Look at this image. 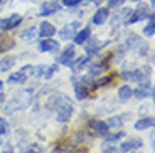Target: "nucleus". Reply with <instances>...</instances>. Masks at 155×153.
Instances as JSON below:
<instances>
[{
  "mask_svg": "<svg viewBox=\"0 0 155 153\" xmlns=\"http://www.w3.org/2000/svg\"><path fill=\"white\" fill-rule=\"evenodd\" d=\"M29 99H31V91H22L19 93L17 96H14L12 98V101L7 104V108H5V113H12V111H17V109H22V108H25L29 104Z\"/></svg>",
  "mask_w": 155,
  "mask_h": 153,
  "instance_id": "obj_1",
  "label": "nucleus"
},
{
  "mask_svg": "<svg viewBox=\"0 0 155 153\" xmlns=\"http://www.w3.org/2000/svg\"><path fill=\"white\" fill-rule=\"evenodd\" d=\"M150 14L152 12H150V8H148V5L140 4L138 7H137V10L132 14V17H128L127 19V24H137V22H140L142 19H148Z\"/></svg>",
  "mask_w": 155,
  "mask_h": 153,
  "instance_id": "obj_2",
  "label": "nucleus"
},
{
  "mask_svg": "<svg viewBox=\"0 0 155 153\" xmlns=\"http://www.w3.org/2000/svg\"><path fill=\"white\" fill-rule=\"evenodd\" d=\"M88 128L93 131L96 136H106V135L110 133V126L105 121H101V119H91V121L88 123Z\"/></svg>",
  "mask_w": 155,
  "mask_h": 153,
  "instance_id": "obj_3",
  "label": "nucleus"
},
{
  "mask_svg": "<svg viewBox=\"0 0 155 153\" xmlns=\"http://www.w3.org/2000/svg\"><path fill=\"white\" fill-rule=\"evenodd\" d=\"M20 22H22V15L12 14L10 17L0 20V29H2V32H8V31H12V29H15L17 25H20Z\"/></svg>",
  "mask_w": 155,
  "mask_h": 153,
  "instance_id": "obj_4",
  "label": "nucleus"
},
{
  "mask_svg": "<svg viewBox=\"0 0 155 153\" xmlns=\"http://www.w3.org/2000/svg\"><path fill=\"white\" fill-rule=\"evenodd\" d=\"M137 96V99H143V98H153V88H152L150 81H143L140 83V86L137 88V91L133 93Z\"/></svg>",
  "mask_w": 155,
  "mask_h": 153,
  "instance_id": "obj_5",
  "label": "nucleus"
},
{
  "mask_svg": "<svg viewBox=\"0 0 155 153\" xmlns=\"http://www.w3.org/2000/svg\"><path fill=\"white\" fill-rule=\"evenodd\" d=\"M74 113V108L71 103H66V104H62L61 108H58V116H56V119H58L59 123H66L71 119V116H73Z\"/></svg>",
  "mask_w": 155,
  "mask_h": 153,
  "instance_id": "obj_6",
  "label": "nucleus"
},
{
  "mask_svg": "<svg viewBox=\"0 0 155 153\" xmlns=\"http://www.w3.org/2000/svg\"><path fill=\"white\" fill-rule=\"evenodd\" d=\"M79 25H81V24L78 22V20H76V22L68 24V25H64L61 31H59V37L64 39V41H69V39H73L74 34L78 32V29H79Z\"/></svg>",
  "mask_w": 155,
  "mask_h": 153,
  "instance_id": "obj_7",
  "label": "nucleus"
},
{
  "mask_svg": "<svg viewBox=\"0 0 155 153\" xmlns=\"http://www.w3.org/2000/svg\"><path fill=\"white\" fill-rule=\"evenodd\" d=\"M59 50V42L54 39H42L39 44V52H58Z\"/></svg>",
  "mask_w": 155,
  "mask_h": 153,
  "instance_id": "obj_8",
  "label": "nucleus"
},
{
  "mask_svg": "<svg viewBox=\"0 0 155 153\" xmlns=\"http://www.w3.org/2000/svg\"><path fill=\"white\" fill-rule=\"evenodd\" d=\"M59 8H61V5L58 2H54V0H51V2H44L39 14H41V17H47V15H52V14L59 12Z\"/></svg>",
  "mask_w": 155,
  "mask_h": 153,
  "instance_id": "obj_9",
  "label": "nucleus"
},
{
  "mask_svg": "<svg viewBox=\"0 0 155 153\" xmlns=\"http://www.w3.org/2000/svg\"><path fill=\"white\" fill-rule=\"evenodd\" d=\"M12 47H15V39L8 34H0V54L10 50Z\"/></svg>",
  "mask_w": 155,
  "mask_h": 153,
  "instance_id": "obj_10",
  "label": "nucleus"
},
{
  "mask_svg": "<svg viewBox=\"0 0 155 153\" xmlns=\"http://www.w3.org/2000/svg\"><path fill=\"white\" fill-rule=\"evenodd\" d=\"M74 56H76V50H74V47H73V46H68L66 49L61 52V56H59L58 61L61 62L62 66H69L71 62H73Z\"/></svg>",
  "mask_w": 155,
  "mask_h": 153,
  "instance_id": "obj_11",
  "label": "nucleus"
},
{
  "mask_svg": "<svg viewBox=\"0 0 155 153\" xmlns=\"http://www.w3.org/2000/svg\"><path fill=\"white\" fill-rule=\"evenodd\" d=\"M91 37V29L89 27H84L83 31H78L76 34H74V44H78V46H81V44H86L88 42V39Z\"/></svg>",
  "mask_w": 155,
  "mask_h": 153,
  "instance_id": "obj_12",
  "label": "nucleus"
},
{
  "mask_svg": "<svg viewBox=\"0 0 155 153\" xmlns=\"http://www.w3.org/2000/svg\"><path fill=\"white\" fill-rule=\"evenodd\" d=\"M54 34H56V27L52 25V24H49V22H42V24H41L37 35H41L42 39H49V37H52Z\"/></svg>",
  "mask_w": 155,
  "mask_h": 153,
  "instance_id": "obj_13",
  "label": "nucleus"
},
{
  "mask_svg": "<svg viewBox=\"0 0 155 153\" xmlns=\"http://www.w3.org/2000/svg\"><path fill=\"white\" fill-rule=\"evenodd\" d=\"M108 15H110V8H98L96 14H94L93 19H91V22H93L94 25H101V24H105L106 20H108Z\"/></svg>",
  "mask_w": 155,
  "mask_h": 153,
  "instance_id": "obj_14",
  "label": "nucleus"
},
{
  "mask_svg": "<svg viewBox=\"0 0 155 153\" xmlns=\"http://www.w3.org/2000/svg\"><path fill=\"white\" fill-rule=\"evenodd\" d=\"M142 146V140H128V142H123L120 145V151L121 153H128V151H132V150H137Z\"/></svg>",
  "mask_w": 155,
  "mask_h": 153,
  "instance_id": "obj_15",
  "label": "nucleus"
},
{
  "mask_svg": "<svg viewBox=\"0 0 155 153\" xmlns=\"http://www.w3.org/2000/svg\"><path fill=\"white\" fill-rule=\"evenodd\" d=\"M103 46H106V42H101L98 39H91V41L86 44V54H88V56H93V54H96Z\"/></svg>",
  "mask_w": 155,
  "mask_h": 153,
  "instance_id": "obj_16",
  "label": "nucleus"
},
{
  "mask_svg": "<svg viewBox=\"0 0 155 153\" xmlns=\"http://www.w3.org/2000/svg\"><path fill=\"white\" fill-rule=\"evenodd\" d=\"M74 93H76V98L79 101L86 99V98H88V94H89L88 88H86L83 83H74Z\"/></svg>",
  "mask_w": 155,
  "mask_h": 153,
  "instance_id": "obj_17",
  "label": "nucleus"
},
{
  "mask_svg": "<svg viewBox=\"0 0 155 153\" xmlns=\"http://www.w3.org/2000/svg\"><path fill=\"white\" fill-rule=\"evenodd\" d=\"M27 81V76L22 73V71H19V73H14L8 76V84H24Z\"/></svg>",
  "mask_w": 155,
  "mask_h": 153,
  "instance_id": "obj_18",
  "label": "nucleus"
},
{
  "mask_svg": "<svg viewBox=\"0 0 155 153\" xmlns=\"http://www.w3.org/2000/svg\"><path fill=\"white\" fill-rule=\"evenodd\" d=\"M155 15H153V12H152L150 15H148V24L145 25L143 29V35H147V37H153L155 34Z\"/></svg>",
  "mask_w": 155,
  "mask_h": 153,
  "instance_id": "obj_19",
  "label": "nucleus"
},
{
  "mask_svg": "<svg viewBox=\"0 0 155 153\" xmlns=\"http://www.w3.org/2000/svg\"><path fill=\"white\" fill-rule=\"evenodd\" d=\"M153 118H142V119H138V121L135 123V130H138V131H142V130H148V128H152L153 126Z\"/></svg>",
  "mask_w": 155,
  "mask_h": 153,
  "instance_id": "obj_20",
  "label": "nucleus"
},
{
  "mask_svg": "<svg viewBox=\"0 0 155 153\" xmlns=\"http://www.w3.org/2000/svg\"><path fill=\"white\" fill-rule=\"evenodd\" d=\"M132 96H133V91L128 84H123L120 89H118V98H120L121 101H128Z\"/></svg>",
  "mask_w": 155,
  "mask_h": 153,
  "instance_id": "obj_21",
  "label": "nucleus"
},
{
  "mask_svg": "<svg viewBox=\"0 0 155 153\" xmlns=\"http://www.w3.org/2000/svg\"><path fill=\"white\" fill-rule=\"evenodd\" d=\"M35 35H37V29H35V27H29V29H25V31L20 34V37H22V41H25V42H32L35 39Z\"/></svg>",
  "mask_w": 155,
  "mask_h": 153,
  "instance_id": "obj_22",
  "label": "nucleus"
},
{
  "mask_svg": "<svg viewBox=\"0 0 155 153\" xmlns=\"http://www.w3.org/2000/svg\"><path fill=\"white\" fill-rule=\"evenodd\" d=\"M15 61L17 59L14 57V56H7V57H4L2 61H0V71H8L12 66L15 64Z\"/></svg>",
  "mask_w": 155,
  "mask_h": 153,
  "instance_id": "obj_23",
  "label": "nucleus"
},
{
  "mask_svg": "<svg viewBox=\"0 0 155 153\" xmlns=\"http://www.w3.org/2000/svg\"><path fill=\"white\" fill-rule=\"evenodd\" d=\"M127 15H130V10H128V8H123V10H120L118 14H116V15H113V17H111V24H113V27L118 25V24L121 22V19L125 20V17H127Z\"/></svg>",
  "mask_w": 155,
  "mask_h": 153,
  "instance_id": "obj_24",
  "label": "nucleus"
},
{
  "mask_svg": "<svg viewBox=\"0 0 155 153\" xmlns=\"http://www.w3.org/2000/svg\"><path fill=\"white\" fill-rule=\"evenodd\" d=\"M123 116H111V118L106 121V125H108L110 128H121L123 126Z\"/></svg>",
  "mask_w": 155,
  "mask_h": 153,
  "instance_id": "obj_25",
  "label": "nucleus"
},
{
  "mask_svg": "<svg viewBox=\"0 0 155 153\" xmlns=\"http://www.w3.org/2000/svg\"><path fill=\"white\" fill-rule=\"evenodd\" d=\"M88 61H89L88 57H79L76 62H71L69 66L73 67V71H74V73H79V71H81V69L84 67L86 64H88Z\"/></svg>",
  "mask_w": 155,
  "mask_h": 153,
  "instance_id": "obj_26",
  "label": "nucleus"
},
{
  "mask_svg": "<svg viewBox=\"0 0 155 153\" xmlns=\"http://www.w3.org/2000/svg\"><path fill=\"white\" fill-rule=\"evenodd\" d=\"M125 136V133L123 131H116V133H113V135H106V142L108 143H113V142H118V140H121V138Z\"/></svg>",
  "mask_w": 155,
  "mask_h": 153,
  "instance_id": "obj_27",
  "label": "nucleus"
},
{
  "mask_svg": "<svg viewBox=\"0 0 155 153\" xmlns=\"http://www.w3.org/2000/svg\"><path fill=\"white\" fill-rule=\"evenodd\" d=\"M56 73H58V66H56V64H52V66H49V67H46V73H44V77H46V79H51V77L54 76Z\"/></svg>",
  "mask_w": 155,
  "mask_h": 153,
  "instance_id": "obj_28",
  "label": "nucleus"
},
{
  "mask_svg": "<svg viewBox=\"0 0 155 153\" xmlns=\"http://www.w3.org/2000/svg\"><path fill=\"white\" fill-rule=\"evenodd\" d=\"M111 81V76H105V77H101V79H98L96 83H94V89L96 88H101V86H106Z\"/></svg>",
  "mask_w": 155,
  "mask_h": 153,
  "instance_id": "obj_29",
  "label": "nucleus"
},
{
  "mask_svg": "<svg viewBox=\"0 0 155 153\" xmlns=\"http://www.w3.org/2000/svg\"><path fill=\"white\" fill-rule=\"evenodd\" d=\"M8 133V123L7 119L0 118V135H7Z\"/></svg>",
  "mask_w": 155,
  "mask_h": 153,
  "instance_id": "obj_30",
  "label": "nucleus"
},
{
  "mask_svg": "<svg viewBox=\"0 0 155 153\" xmlns=\"http://www.w3.org/2000/svg\"><path fill=\"white\" fill-rule=\"evenodd\" d=\"M24 153H42V148L39 145H29V148H25Z\"/></svg>",
  "mask_w": 155,
  "mask_h": 153,
  "instance_id": "obj_31",
  "label": "nucleus"
},
{
  "mask_svg": "<svg viewBox=\"0 0 155 153\" xmlns=\"http://www.w3.org/2000/svg\"><path fill=\"white\" fill-rule=\"evenodd\" d=\"M44 73H46V66H37V67H34V76L35 77H42Z\"/></svg>",
  "mask_w": 155,
  "mask_h": 153,
  "instance_id": "obj_32",
  "label": "nucleus"
},
{
  "mask_svg": "<svg viewBox=\"0 0 155 153\" xmlns=\"http://www.w3.org/2000/svg\"><path fill=\"white\" fill-rule=\"evenodd\" d=\"M125 4V0H108V7L113 8V7H120V5Z\"/></svg>",
  "mask_w": 155,
  "mask_h": 153,
  "instance_id": "obj_33",
  "label": "nucleus"
},
{
  "mask_svg": "<svg viewBox=\"0 0 155 153\" xmlns=\"http://www.w3.org/2000/svg\"><path fill=\"white\" fill-rule=\"evenodd\" d=\"M20 71H22L25 76H31V74H34V66H24Z\"/></svg>",
  "mask_w": 155,
  "mask_h": 153,
  "instance_id": "obj_34",
  "label": "nucleus"
},
{
  "mask_svg": "<svg viewBox=\"0 0 155 153\" xmlns=\"http://www.w3.org/2000/svg\"><path fill=\"white\" fill-rule=\"evenodd\" d=\"M62 2H64L66 7H76L78 4H81L83 0H62Z\"/></svg>",
  "mask_w": 155,
  "mask_h": 153,
  "instance_id": "obj_35",
  "label": "nucleus"
},
{
  "mask_svg": "<svg viewBox=\"0 0 155 153\" xmlns=\"http://www.w3.org/2000/svg\"><path fill=\"white\" fill-rule=\"evenodd\" d=\"M91 2H93V4H96V5H100V4H103L105 0H91Z\"/></svg>",
  "mask_w": 155,
  "mask_h": 153,
  "instance_id": "obj_36",
  "label": "nucleus"
},
{
  "mask_svg": "<svg viewBox=\"0 0 155 153\" xmlns=\"http://www.w3.org/2000/svg\"><path fill=\"white\" fill-rule=\"evenodd\" d=\"M2 153H14V150H12V148H7L5 151H2Z\"/></svg>",
  "mask_w": 155,
  "mask_h": 153,
  "instance_id": "obj_37",
  "label": "nucleus"
},
{
  "mask_svg": "<svg viewBox=\"0 0 155 153\" xmlns=\"http://www.w3.org/2000/svg\"><path fill=\"white\" fill-rule=\"evenodd\" d=\"M4 91V81H0V93Z\"/></svg>",
  "mask_w": 155,
  "mask_h": 153,
  "instance_id": "obj_38",
  "label": "nucleus"
},
{
  "mask_svg": "<svg viewBox=\"0 0 155 153\" xmlns=\"http://www.w3.org/2000/svg\"><path fill=\"white\" fill-rule=\"evenodd\" d=\"M132 2H140V0H132Z\"/></svg>",
  "mask_w": 155,
  "mask_h": 153,
  "instance_id": "obj_39",
  "label": "nucleus"
},
{
  "mask_svg": "<svg viewBox=\"0 0 155 153\" xmlns=\"http://www.w3.org/2000/svg\"><path fill=\"white\" fill-rule=\"evenodd\" d=\"M54 2H58V0H54Z\"/></svg>",
  "mask_w": 155,
  "mask_h": 153,
  "instance_id": "obj_40",
  "label": "nucleus"
},
{
  "mask_svg": "<svg viewBox=\"0 0 155 153\" xmlns=\"http://www.w3.org/2000/svg\"><path fill=\"white\" fill-rule=\"evenodd\" d=\"M0 145H2V142H0Z\"/></svg>",
  "mask_w": 155,
  "mask_h": 153,
  "instance_id": "obj_41",
  "label": "nucleus"
}]
</instances>
